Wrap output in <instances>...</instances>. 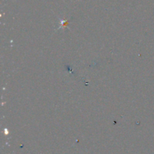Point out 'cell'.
<instances>
[{"mask_svg":"<svg viewBox=\"0 0 154 154\" xmlns=\"http://www.w3.org/2000/svg\"><path fill=\"white\" fill-rule=\"evenodd\" d=\"M68 24V21H61V27H63V26H66Z\"/></svg>","mask_w":154,"mask_h":154,"instance_id":"obj_1","label":"cell"}]
</instances>
